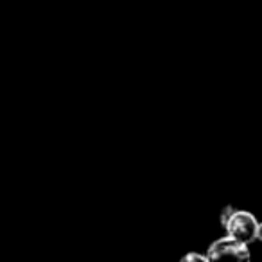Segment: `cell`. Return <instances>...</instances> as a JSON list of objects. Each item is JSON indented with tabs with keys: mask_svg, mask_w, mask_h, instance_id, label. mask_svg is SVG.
Here are the masks:
<instances>
[{
	"mask_svg": "<svg viewBox=\"0 0 262 262\" xmlns=\"http://www.w3.org/2000/svg\"><path fill=\"white\" fill-rule=\"evenodd\" d=\"M226 233L232 239L243 244H251L253 241L260 239V225L257 217L246 210H233L225 223Z\"/></svg>",
	"mask_w": 262,
	"mask_h": 262,
	"instance_id": "6da1fadb",
	"label": "cell"
},
{
	"mask_svg": "<svg viewBox=\"0 0 262 262\" xmlns=\"http://www.w3.org/2000/svg\"><path fill=\"white\" fill-rule=\"evenodd\" d=\"M207 257H208V260H221V258L244 260V258H250V250H248L246 244L239 243V241L226 235V237H221V239L214 241V243L210 244Z\"/></svg>",
	"mask_w": 262,
	"mask_h": 262,
	"instance_id": "7a4b0ae2",
	"label": "cell"
},
{
	"mask_svg": "<svg viewBox=\"0 0 262 262\" xmlns=\"http://www.w3.org/2000/svg\"><path fill=\"white\" fill-rule=\"evenodd\" d=\"M182 262H208L207 255H200V253H189L182 258Z\"/></svg>",
	"mask_w": 262,
	"mask_h": 262,
	"instance_id": "3957f363",
	"label": "cell"
}]
</instances>
